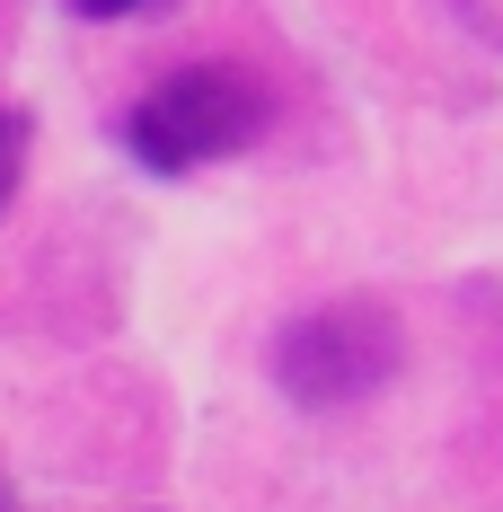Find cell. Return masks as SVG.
Listing matches in <instances>:
<instances>
[{"instance_id":"1","label":"cell","mask_w":503,"mask_h":512,"mask_svg":"<svg viewBox=\"0 0 503 512\" xmlns=\"http://www.w3.org/2000/svg\"><path fill=\"white\" fill-rule=\"evenodd\" d=\"M256 133H265V89H256L248 71H230V62L168 71L151 98L124 115V142H133V159H142V168H159V177L212 168V159L248 151Z\"/></svg>"},{"instance_id":"2","label":"cell","mask_w":503,"mask_h":512,"mask_svg":"<svg viewBox=\"0 0 503 512\" xmlns=\"http://www.w3.org/2000/svg\"><path fill=\"white\" fill-rule=\"evenodd\" d=\"M398 362V327L389 309L371 301H336V309H309L301 327H283L274 345V380L301 398V407H353L362 389H380Z\"/></svg>"},{"instance_id":"3","label":"cell","mask_w":503,"mask_h":512,"mask_svg":"<svg viewBox=\"0 0 503 512\" xmlns=\"http://www.w3.org/2000/svg\"><path fill=\"white\" fill-rule=\"evenodd\" d=\"M18 159H27V124L0 115V204H9V186H18Z\"/></svg>"},{"instance_id":"4","label":"cell","mask_w":503,"mask_h":512,"mask_svg":"<svg viewBox=\"0 0 503 512\" xmlns=\"http://www.w3.org/2000/svg\"><path fill=\"white\" fill-rule=\"evenodd\" d=\"M89 18H124V9H142V0H80Z\"/></svg>"},{"instance_id":"5","label":"cell","mask_w":503,"mask_h":512,"mask_svg":"<svg viewBox=\"0 0 503 512\" xmlns=\"http://www.w3.org/2000/svg\"><path fill=\"white\" fill-rule=\"evenodd\" d=\"M0 512H18V495H9V468H0Z\"/></svg>"}]
</instances>
